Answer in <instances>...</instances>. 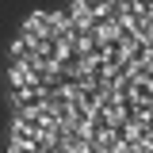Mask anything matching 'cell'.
I'll list each match as a JSON object with an SVG mask.
<instances>
[{"instance_id": "6da1fadb", "label": "cell", "mask_w": 153, "mask_h": 153, "mask_svg": "<svg viewBox=\"0 0 153 153\" xmlns=\"http://www.w3.org/2000/svg\"><path fill=\"white\" fill-rule=\"evenodd\" d=\"M8 80H12V92H27V88H42L31 80V65L27 61H12V69H8Z\"/></svg>"}, {"instance_id": "7a4b0ae2", "label": "cell", "mask_w": 153, "mask_h": 153, "mask_svg": "<svg viewBox=\"0 0 153 153\" xmlns=\"http://www.w3.org/2000/svg\"><path fill=\"white\" fill-rule=\"evenodd\" d=\"M35 138H38V130L27 119H16V123H12V146H31V149H35Z\"/></svg>"}, {"instance_id": "3957f363", "label": "cell", "mask_w": 153, "mask_h": 153, "mask_svg": "<svg viewBox=\"0 0 153 153\" xmlns=\"http://www.w3.org/2000/svg\"><path fill=\"white\" fill-rule=\"evenodd\" d=\"M31 57H35V42L19 31V38L12 42V61H31Z\"/></svg>"}, {"instance_id": "277c9868", "label": "cell", "mask_w": 153, "mask_h": 153, "mask_svg": "<svg viewBox=\"0 0 153 153\" xmlns=\"http://www.w3.org/2000/svg\"><path fill=\"white\" fill-rule=\"evenodd\" d=\"M8 153H31V146H8Z\"/></svg>"}]
</instances>
